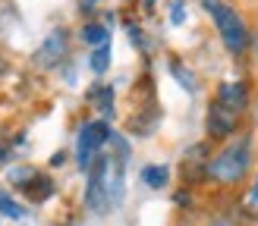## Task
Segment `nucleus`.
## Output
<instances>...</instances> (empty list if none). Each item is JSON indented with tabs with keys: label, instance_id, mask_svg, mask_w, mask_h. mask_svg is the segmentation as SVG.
<instances>
[{
	"label": "nucleus",
	"instance_id": "nucleus-1",
	"mask_svg": "<svg viewBox=\"0 0 258 226\" xmlns=\"http://www.w3.org/2000/svg\"><path fill=\"white\" fill-rule=\"evenodd\" d=\"M249 160H252V145H249V135H239L233 138L230 145H224L217 154L208 160V176L217 182H239L249 170Z\"/></svg>",
	"mask_w": 258,
	"mask_h": 226
},
{
	"label": "nucleus",
	"instance_id": "nucleus-2",
	"mask_svg": "<svg viewBox=\"0 0 258 226\" xmlns=\"http://www.w3.org/2000/svg\"><path fill=\"white\" fill-rule=\"evenodd\" d=\"M202 7L208 10V16L214 19L217 35H221V41L227 44L230 54H236V57L246 54V47H249V29H246V22H242L239 13L230 7L227 0H202Z\"/></svg>",
	"mask_w": 258,
	"mask_h": 226
},
{
	"label": "nucleus",
	"instance_id": "nucleus-3",
	"mask_svg": "<svg viewBox=\"0 0 258 226\" xmlns=\"http://www.w3.org/2000/svg\"><path fill=\"white\" fill-rule=\"evenodd\" d=\"M107 138H110V126H107L104 120H95V123H85V126H82V132H79V148H76L82 170H92L98 148L104 145Z\"/></svg>",
	"mask_w": 258,
	"mask_h": 226
},
{
	"label": "nucleus",
	"instance_id": "nucleus-4",
	"mask_svg": "<svg viewBox=\"0 0 258 226\" xmlns=\"http://www.w3.org/2000/svg\"><path fill=\"white\" fill-rule=\"evenodd\" d=\"M67 54H70V32L67 29H54L44 41H41V47L35 50V66L38 69H54V66H60L63 60H67Z\"/></svg>",
	"mask_w": 258,
	"mask_h": 226
},
{
	"label": "nucleus",
	"instance_id": "nucleus-5",
	"mask_svg": "<svg viewBox=\"0 0 258 226\" xmlns=\"http://www.w3.org/2000/svg\"><path fill=\"white\" fill-rule=\"evenodd\" d=\"M214 104H221L224 110H230V113H236V117H242V113H246V104H249V91H246V85H242V82H224L221 88H217Z\"/></svg>",
	"mask_w": 258,
	"mask_h": 226
},
{
	"label": "nucleus",
	"instance_id": "nucleus-6",
	"mask_svg": "<svg viewBox=\"0 0 258 226\" xmlns=\"http://www.w3.org/2000/svg\"><path fill=\"white\" fill-rule=\"evenodd\" d=\"M239 120H242V117H236V113H230V110H224L221 104H214V100H211V107H208V120H205V126H208V135L224 138V135H233V132H236Z\"/></svg>",
	"mask_w": 258,
	"mask_h": 226
},
{
	"label": "nucleus",
	"instance_id": "nucleus-7",
	"mask_svg": "<svg viewBox=\"0 0 258 226\" xmlns=\"http://www.w3.org/2000/svg\"><path fill=\"white\" fill-rule=\"evenodd\" d=\"M82 41L92 44V47H104V44H110L107 25H101V22H88V25H82Z\"/></svg>",
	"mask_w": 258,
	"mask_h": 226
},
{
	"label": "nucleus",
	"instance_id": "nucleus-8",
	"mask_svg": "<svg viewBox=\"0 0 258 226\" xmlns=\"http://www.w3.org/2000/svg\"><path fill=\"white\" fill-rule=\"evenodd\" d=\"M167 179H170V170L167 167H142V182L148 188H164Z\"/></svg>",
	"mask_w": 258,
	"mask_h": 226
},
{
	"label": "nucleus",
	"instance_id": "nucleus-9",
	"mask_svg": "<svg viewBox=\"0 0 258 226\" xmlns=\"http://www.w3.org/2000/svg\"><path fill=\"white\" fill-rule=\"evenodd\" d=\"M88 66H92V72H107V66H110V44H104V47H95V54H92V60H88Z\"/></svg>",
	"mask_w": 258,
	"mask_h": 226
},
{
	"label": "nucleus",
	"instance_id": "nucleus-10",
	"mask_svg": "<svg viewBox=\"0 0 258 226\" xmlns=\"http://www.w3.org/2000/svg\"><path fill=\"white\" fill-rule=\"evenodd\" d=\"M88 97H92V100H98L101 113H113V88H110V85H101L98 91H92Z\"/></svg>",
	"mask_w": 258,
	"mask_h": 226
},
{
	"label": "nucleus",
	"instance_id": "nucleus-11",
	"mask_svg": "<svg viewBox=\"0 0 258 226\" xmlns=\"http://www.w3.org/2000/svg\"><path fill=\"white\" fill-rule=\"evenodd\" d=\"M170 69H173V75H176V79L179 82H183V88H186V91H196V75H192L189 69H183V66H179V63H170Z\"/></svg>",
	"mask_w": 258,
	"mask_h": 226
},
{
	"label": "nucleus",
	"instance_id": "nucleus-12",
	"mask_svg": "<svg viewBox=\"0 0 258 226\" xmlns=\"http://www.w3.org/2000/svg\"><path fill=\"white\" fill-rule=\"evenodd\" d=\"M0 210H4L7 217H16V220L22 217V207H19V204H13V201H10L4 192H0Z\"/></svg>",
	"mask_w": 258,
	"mask_h": 226
},
{
	"label": "nucleus",
	"instance_id": "nucleus-13",
	"mask_svg": "<svg viewBox=\"0 0 258 226\" xmlns=\"http://www.w3.org/2000/svg\"><path fill=\"white\" fill-rule=\"evenodd\" d=\"M170 19H173L176 25L183 22V4H179V0H176V4H173V16H170Z\"/></svg>",
	"mask_w": 258,
	"mask_h": 226
},
{
	"label": "nucleus",
	"instance_id": "nucleus-14",
	"mask_svg": "<svg viewBox=\"0 0 258 226\" xmlns=\"http://www.w3.org/2000/svg\"><path fill=\"white\" fill-rule=\"evenodd\" d=\"M7 10H10V7L0 0V32H4V22H7Z\"/></svg>",
	"mask_w": 258,
	"mask_h": 226
},
{
	"label": "nucleus",
	"instance_id": "nucleus-15",
	"mask_svg": "<svg viewBox=\"0 0 258 226\" xmlns=\"http://www.w3.org/2000/svg\"><path fill=\"white\" fill-rule=\"evenodd\" d=\"M252 198H255V201H258V182H255V188H252Z\"/></svg>",
	"mask_w": 258,
	"mask_h": 226
},
{
	"label": "nucleus",
	"instance_id": "nucleus-16",
	"mask_svg": "<svg viewBox=\"0 0 258 226\" xmlns=\"http://www.w3.org/2000/svg\"><path fill=\"white\" fill-rule=\"evenodd\" d=\"M4 160H7V151H4V148H0V163H4Z\"/></svg>",
	"mask_w": 258,
	"mask_h": 226
},
{
	"label": "nucleus",
	"instance_id": "nucleus-17",
	"mask_svg": "<svg viewBox=\"0 0 258 226\" xmlns=\"http://www.w3.org/2000/svg\"><path fill=\"white\" fill-rule=\"evenodd\" d=\"M4 69H7V66H4V60H0V75H4Z\"/></svg>",
	"mask_w": 258,
	"mask_h": 226
},
{
	"label": "nucleus",
	"instance_id": "nucleus-18",
	"mask_svg": "<svg viewBox=\"0 0 258 226\" xmlns=\"http://www.w3.org/2000/svg\"><path fill=\"white\" fill-rule=\"evenodd\" d=\"M148 4H151V0H148Z\"/></svg>",
	"mask_w": 258,
	"mask_h": 226
}]
</instances>
